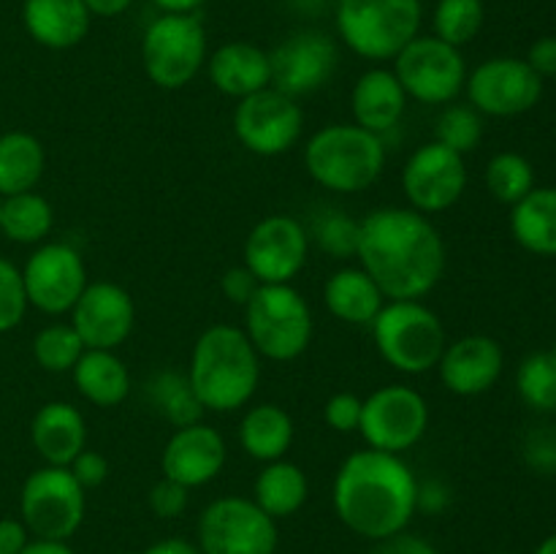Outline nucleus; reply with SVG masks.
I'll return each mask as SVG.
<instances>
[{
  "label": "nucleus",
  "instance_id": "nucleus-8",
  "mask_svg": "<svg viewBox=\"0 0 556 554\" xmlns=\"http://www.w3.org/2000/svg\"><path fill=\"white\" fill-rule=\"evenodd\" d=\"M210 58L206 27L199 14H161L141 36V65L161 90H182Z\"/></svg>",
  "mask_w": 556,
  "mask_h": 554
},
{
  "label": "nucleus",
  "instance_id": "nucleus-15",
  "mask_svg": "<svg viewBox=\"0 0 556 554\" xmlns=\"http://www.w3.org/2000/svg\"><path fill=\"white\" fill-rule=\"evenodd\" d=\"M244 266L261 286L293 282L309 259V234L293 215H266L244 239Z\"/></svg>",
  "mask_w": 556,
  "mask_h": 554
},
{
  "label": "nucleus",
  "instance_id": "nucleus-3",
  "mask_svg": "<svg viewBox=\"0 0 556 554\" xmlns=\"http://www.w3.org/2000/svg\"><path fill=\"white\" fill-rule=\"evenodd\" d=\"M185 375L204 411L233 413L248 407L258 391L261 356L244 329L212 324L193 342Z\"/></svg>",
  "mask_w": 556,
  "mask_h": 554
},
{
  "label": "nucleus",
  "instance_id": "nucleus-55",
  "mask_svg": "<svg viewBox=\"0 0 556 554\" xmlns=\"http://www.w3.org/2000/svg\"><path fill=\"white\" fill-rule=\"evenodd\" d=\"M500 554H510V552H500Z\"/></svg>",
  "mask_w": 556,
  "mask_h": 554
},
{
  "label": "nucleus",
  "instance_id": "nucleus-13",
  "mask_svg": "<svg viewBox=\"0 0 556 554\" xmlns=\"http://www.w3.org/2000/svg\"><path fill=\"white\" fill-rule=\"evenodd\" d=\"M231 125L244 150L258 158H277L291 152L302 139L304 112L296 98L266 87L237 101Z\"/></svg>",
  "mask_w": 556,
  "mask_h": 554
},
{
  "label": "nucleus",
  "instance_id": "nucleus-42",
  "mask_svg": "<svg viewBox=\"0 0 556 554\" xmlns=\"http://www.w3.org/2000/svg\"><path fill=\"white\" fill-rule=\"evenodd\" d=\"M362 405L364 400L353 391H337L329 396L324 407V421L329 424L334 432H358V424H362Z\"/></svg>",
  "mask_w": 556,
  "mask_h": 554
},
{
  "label": "nucleus",
  "instance_id": "nucleus-36",
  "mask_svg": "<svg viewBox=\"0 0 556 554\" xmlns=\"http://www.w3.org/2000/svg\"><path fill=\"white\" fill-rule=\"evenodd\" d=\"M486 9L483 0H438L432 14V36L462 49L481 33Z\"/></svg>",
  "mask_w": 556,
  "mask_h": 554
},
{
  "label": "nucleus",
  "instance_id": "nucleus-39",
  "mask_svg": "<svg viewBox=\"0 0 556 554\" xmlns=\"http://www.w3.org/2000/svg\"><path fill=\"white\" fill-rule=\"evenodd\" d=\"M483 139V114L476 112L470 103H448L440 112L434 125V141L448 150L467 155L476 150Z\"/></svg>",
  "mask_w": 556,
  "mask_h": 554
},
{
  "label": "nucleus",
  "instance_id": "nucleus-20",
  "mask_svg": "<svg viewBox=\"0 0 556 554\" xmlns=\"http://www.w3.org/2000/svg\"><path fill=\"white\" fill-rule=\"evenodd\" d=\"M226 459V438L212 424L195 421L168 435L161 454V473L182 487L199 489L220 476Z\"/></svg>",
  "mask_w": 556,
  "mask_h": 554
},
{
  "label": "nucleus",
  "instance_id": "nucleus-2",
  "mask_svg": "<svg viewBox=\"0 0 556 554\" xmlns=\"http://www.w3.org/2000/svg\"><path fill=\"white\" fill-rule=\"evenodd\" d=\"M418 478L400 454L358 449L342 459L331 483V505L342 525L367 541L407 530L418 511Z\"/></svg>",
  "mask_w": 556,
  "mask_h": 554
},
{
  "label": "nucleus",
  "instance_id": "nucleus-43",
  "mask_svg": "<svg viewBox=\"0 0 556 554\" xmlns=\"http://www.w3.org/2000/svg\"><path fill=\"white\" fill-rule=\"evenodd\" d=\"M258 288H261L258 277H255L244 264L231 266V269L223 272V277H220L223 297H226L231 304H239V307H244V304L253 299V293L258 291Z\"/></svg>",
  "mask_w": 556,
  "mask_h": 554
},
{
  "label": "nucleus",
  "instance_id": "nucleus-9",
  "mask_svg": "<svg viewBox=\"0 0 556 554\" xmlns=\"http://www.w3.org/2000/svg\"><path fill=\"white\" fill-rule=\"evenodd\" d=\"M87 494L68 467L41 465L25 478L20 492V519L33 538L68 541L85 521Z\"/></svg>",
  "mask_w": 556,
  "mask_h": 554
},
{
  "label": "nucleus",
  "instance_id": "nucleus-1",
  "mask_svg": "<svg viewBox=\"0 0 556 554\" xmlns=\"http://www.w3.org/2000/svg\"><path fill=\"white\" fill-rule=\"evenodd\" d=\"M356 259L386 299H424L443 280L448 250L429 215L378 206L362 217Z\"/></svg>",
  "mask_w": 556,
  "mask_h": 554
},
{
  "label": "nucleus",
  "instance_id": "nucleus-53",
  "mask_svg": "<svg viewBox=\"0 0 556 554\" xmlns=\"http://www.w3.org/2000/svg\"><path fill=\"white\" fill-rule=\"evenodd\" d=\"M535 554H556V532H554V536L543 538L541 546L535 549Z\"/></svg>",
  "mask_w": 556,
  "mask_h": 554
},
{
  "label": "nucleus",
  "instance_id": "nucleus-12",
  "mask_svg": "<svg viewBox=\"0 0 556 554\" xmlns=\"http://www.w3.org/2000/svg\"><path fill=\"white\" fill-rule=\"evenodd\" d=\"M429 429V402L418 389L389 383L375 389L362 405V432L369 449L405 454L424 440Z\"/></svg>",
  "mask_w": 556,
  "mask_h": 554
},
{
  "label": "nucleus",
  "instance_id": "nucleus-54",
  "mask_svg": "<svg viewBox=\"0 0 556 554\" xmlns=\"http://www.w3.org/2000/svg\"><path fill=\"white\" fill-rule=\"evenodd\" d=\"M552 353H554V358H556V342H554V348H552Z\"/></svg>",
  "mask_w": 556,
  "mask_h": 554
},
{
  "label": "nucleus",
  "instance_id": "nucleus-32",
  "mask_svg": "<svg viewBox=\"0 0 556 554\" xmlns=\"http://www.w3.org/2000/svg\"><path fill=\"white\" fill-rule=\"evenodd\" d=\"M54 228V210L41 193L5 196L0 199V234L16 244H43Z\"/></svg>",
  "mask_w": 556,
  "mask_h": 554
},
{
  "label": "nucleus",
  "instance_id": "nucleus-6",
  "mask_svg": "<svg viewBox=\"0 0 556 554\" xmlns=\"http://www.w3.org/2000/svg\"><path fill=\"white\" fill-rule=\"evenodd\" d=\"M342 43L369 63L394 60L421 33V0H337Z\"/></svg>",
  "mask_w": 556,
  "mask_h": 554
},
{
  "label": "nucleus",
  "instance_id": "nucleus-52",
  "mask_svg": "<svg viewBox=\"0 0 556 554\" xmlns=\"http://www.w3.org/2000/svg\"><path fill=\"white\" fill-rule=\"evenodd\" d=\"M163 14H195L206 0H152Z\"/></svg>",
  "mask_w": 556,
  "mask_h": 554
},
{
  "label": "nucleus",
  "instance_id": "nucleus-11",
  "mask_svg": "<svg viewBox=\"0 0 556 554\" xmlns=\"http://www.w3.org/2000/svg\"><path fill=\"white\" fill-rule=\"evenodd\" d=\"M277 541V521L253 498L226 494L199 516L201 554H275Z\"/></svg>",
  "mask_w": 556,
  "mask_h": 554
},
{
  "label": "nucleus",
  "instance_id": "nucleus-46",
  "mask_svg": "<svg viewBox=\"0 0 556 554\" xmlns=\"http://www.w3.org/2000/svg\"><path fill=\"white\" fill-rule=\"evenodd\" d=\"M369 554H438V549H434L427 538L402 530L396 532V536L383 538V541H375L372 552Z\"/></svg>",
  "mask_w": 556,
  "mask_h": 554
},
{
  "label": "nucleus",
  "instance_id": "nucleus-33",
  "mask_svg": "<svg viewBox=\"0 0 556 554\" xmlns=\"http://www.w3.org/2000/svg\"><path fill=\"white\" fill-rule=\"evenodd\" d=\"M144 396L150 400L152 411L163 421L172 424L174 429L201 421V416L206 413L195 396L193 386H190L188 375L174 373V369H161V373L152 375L144 383Z\"/></svg>",
  "mask_w": 556,
  "mask_h": 554
},
{
  "label": "nucleus",
  "instance_id": "nucleus-19",
  "mask_svg": "<svg viewBox=\"0 0 556 554\" xmlns=\"http://www.w3.org/2000/svg\"><path fill=\"white\" fill-rule=\"evenodd\" d=\"M71 326L79 331L85 348L117 351L119 345H125L136 326L134 297L119 282H87L71 310Z\"/></svg>",
  "mask_w": 556,
  "mask_h": 554
},
{
  "label": "nucleus",
  "instance_id": "nucleus-17",
  "mask_svg": "<svg viewBox=\"0 0 556 554\" xmlns=\"http://www.w3.org/2000/svg\"><path fill=\"white\" fill-rule=\"evenodd\" d=\"M467 190L465 155L448 150L440 141L416 147L402 168V193L407 206L424 215H440L451 210Z\"/></svg>",
  "mask_w": 556,
  "mask_h": 554
},
{
  "label": "nucleus",
  "instance_id": "nucleus-29",
  "mask_svg": "<svg viewBox=\"0 0 556 554\" xmlns=\"http://www.w3.org/2000/svg\"><path fill=\"white\" fill-rule=\"evenodd\" d=\"M510 234L532 255H556V188H532L510 206Z\"/></svg>",
  "mask_w": 556,
  "mask_h": 554
},
{
  "label": "nucleus",
  "instance_id": "nucleus-28",
  "mask_svg": "<svg viewBox=\"0 0 556 554\" xmlns=\"http://www.w3.org/2000/svg\"><path fill=\"white\" fill-rule=\"evenodd\" d=\"M71 378L81 400L96 407H117L130 394V373L117 351L87 348L76 367L71 369Z\"/></svg>",
  "mask_w": 556,
  "mask_h": 554
},
{
  "label": "nucleus",
  "instance_id": "nucleus-27",
  "mask_svg": "<svg viewBox=\"0 0 556 554\" xmlns=\"http://www.w3.org/2000/svg\"><path fill=\"white\" fill-rule=\"evenodd\" d=\"M293 440H296V424H293L291 413L275 402L248 405L242 421H239V445L250 459L261 462V465L286 459Z\"/></svg>",
  "mask_w": 556,
  "mask_h": 554
},
{
  "label": "nucleus",
  "instance_id": "nucleus-48",
  "mask_svg": "<svg viewBox=\"0 0 556 554\" xmlns=\"http://www.w3.org/2000/svg\"><path fill=\"white\" fill-rule=\"evenodd\" d=\"M27 541H30V530L25 527V521L14 519V516L0 519V554H20Z\"/></svg>",
  "mask_w": 556,
  "mask_h": 554
},
{
  "label": "nucleus",
  "instance_id": "nucleus-18",
  "mask_svg": "<svg viewBox=\"0 0 556 554\" xmlns=\"http://www.w3.org/2000/svg\"><path fill=\"white\" fill-rule=\"evenodd\" d=\"M271 87L291 98L324 90L340 65V47L324 30H296L269 52Z\"/></svg>",
  "mask_w": 556,
  "mask_h": 554
},
{
  "label": "nucleus",
  "instance_id": "nucleus-50",
  "mask_svg": "<svg viewBox=\"0 0 556 554\" xmlns=\"http://www.w3.org/2000/svg\"><path fill=\"white\" fill-rule=\"evenodd\" d=\"M90 11V16H103V20H112V16L125 14V11L134 5V0H81Z\"/></svg>",
  "mask_w": 556,
  "mask_h": 554
},
{
  "label": "nucleus",
  "instance_id": "nucleus-24",
  "mask_svg": "<svg viewBox=\"0 0 556 554\" xmlns=\"http://www.w3.org/2000/svg\"><path fill=\"white\" fill-rule=\"evenodd\" d=\"M30 443L43 465L68 467L87 449V421L71 402L52 400L30 421Z\"/></svg>",
  "mask_w": 556,
  "mask_h": 554
},
{
  "label": "nucleus",
  "instance_id": "nucleus-51",
  "mask_svg": "<svg viewBox=\"0 0 556 554\" xmlns=\"http://www.w3.org/2000/svg\"><path fill=\"white\" fill-rule=\"evenodd\" d=\"M20 554H74L68 541H54V538H30Z\"/></svg>",
  "mask_w": 556,
  "mask_h": 554
},
{
  "label": "nucleus",
  "instance_id": "nucleus-35",
  "mask_svg": "<svg viewBox=\"0 0 556 554\" xmlns=\"http://www.w3.org/2000/svg\"><path fill=\"white\" fill-rule=\"evenodd\" d=\"M486 190L500 204H519L532 188H535V168L519 152H497L486 163Z\"/></svg>",
  "mask_w": 556,
  "mask_h": 554
},
{
  "label": "nucleus",
  "instance_id": "nucleus-4",
  "mask_svg": "<svg viewBox=\"0 0 556 554\" xmlns=\"http://www.w3.org/2000/svg\"><path fill=\"white\" fill-rule=\"evenodd\" d=\"M304 168L324 190L362 193L383 174L386 141L356 123H329L304 144Z\"/></svg>",
  "mask_w": 556,
  "mask_h": 554
},
{
  "label": "nucleus",
  "instance_id": "nucleus-26",
  "mask_svg": "<svg viewBox=\"0 0 556 554\" xmlns=\"http://www.w3.org/2000/svg\"><path fill=\"white\" fill-rule=\"evenodd\" d=\"M386 302H389L386 293L362 266H342V269L331 272L324 286L326 310L342 324L369 329Z\"/></svg>",
  "mask_w": 556,
  "mask_h": 554
},
{
  "label": "nucleus",
  "instance_id": "nucleus-7",
  "mask_svg": "<svg viewBox=\"0 0 556 554\" xmlns=\"http://www.w3.org/2000/svg\"><path fill=\"white\" fill-rule=\"evenodd\" d=\"M244 335L261 358L293 362L309 348L315 335L313 307L302 291L286 286H261L244 304Z\"/></svg>",
  "mask_w": 556,
  "mask_h": 554
},
{
  "label": "nucleus",
  "instance_id": "nucleus-37",
  "mask_svg": "<svg viewBox=\"0 0 556 554\" xmlns=\"http://www.w3.org/2000/svg\"><path fill=\"white\" fill-rule=\"evenodd\" d=\"M85 342H81L79 331L68 324H49L33 337V356H36L38 367L47 373L63 375L76 367V362L85 353Z\"/></svg>",
  "mask_w": 556,
  "mask_h": 554
},
{
  "label": "nucleus",
  "instance_id": "nucleus-49",
  "mask_svg": "<svg viewBox=\"0 0 556 554\" xmlns=\"http://www.w3.org/2000/svg\"><path fill=\"white\" fill-rule=\"evenodd\" d=\"M141 554H201V549L185 538H163V541L147 546Z\"/></svg>",
  "mask_w": 556,
  "mask_h": 554
},
{
  "label": "nucleus",
  "instance_id": "nucleus-40",
  "mask_svg": "<svg viewBox=\"0 0 556 554\" xmlns=\"http://www.w3.org/2000/svg\"><path fill=\"white\" fill-rule=\"evenodd\" d=\"M27 307L30 304H27L22 269L14 261L0 255V335L16 329L25 320Z\"/></svg>",
  "mask_w": 556,
  "mask_h": 554
},
{
  "label": "nucleus",
  "instance_id": "nucleus-22",
  "mask_svg": "<svg viewBox=\"0 0 556 554\" xmlns=\"http://www.w3.org/2000/svg\"><path fill=\"white\" fill-rule=\"evenodd\" d=\"M407 101L410 98H407L405 87L400 85L394 71L375 65L358 76L351 90L353 123L383 139L389 130H394L402 123Z\"/></svg>",
  "mask_w": 556,
  "mask_h": 554
},
{
  "label": "nucleus",
  "instance_id": "nucleus-16",
  "mask_svg": "<svg viewBox=\"0 0 556 554\" xmlns=\"http://www.w3.org/2000/svg\"><path fill=\"white\" fill-rule=\"evenodd\" d=\"M467 103L486 117H519L538 106L543 79L521 58H489L467 74Z\"/></svg>",
  "mask_w": 556,
  "mask_h": 554
},
{
  "label": "nucleus",
  "instance_id": "nucleus-25",
  "mask_svg": "<svg viewBox=\"0 0 556 554\" xmlns=\"http://www.w3.org/2000/svg\"><path fill=\"white\" fill-rule=\"evenodd\" d=\"M90 11L81 0H25L22 3V25L27 36L43 49L79 47L90 33Z\"/></svg>",
  "mask_w": 556,
  "mask_h": 554
},
{
  "label": "nucleus",
  "instance_id": "nucleus-5",
  "mask_svg": "<svg viewBox=\"0 0 556 554\" xmlns=\"http://www.w3.org/2000/svg\"><path fill=\"white\" fill-rule=\"evenodd\" d=\"M369 331L380 358L402 375L432 373L448 345L443 320L424 299H389Z\"/></svg>",
  "mask_w": 556,
  "mask_h": 554
},
{
  "label": "nucleus",
  "instance_id": "nucleus-41",
  "mask_svg": "<svg viewBox=\"0 0 556 554\" xmlns=\"http://www.w3.org/2000/svg\"><path fill=\"white\" fill-rule=\"evenodd\" d=\"M188 500L190 489L166 476H161V481L152 483L150 494H147L150 511L157 519H177V516H182L185 508H188Z\"/></svg>",
  "mask_w": 556,
  "mask_h": 554
},
{
  "label": "nucleus",
  "instance_id": "nucleus-30",
  "mask_svg": "<svg viewBox=\"0 0 556 554\" xmlns=\"http://www.w3.org/2000/svg\"><path fill=\"white\" fill-rule=\"evenodd\" d=\"M47 168L43 144L27 130L0 134V199L36 190Z\"/></svg>",
  "mask_w": 556,
  "mask_h": 554
},
{
  "label": "nucleus",
  "instance_id": "nucleus-34",
  "mask_svg": "<svg viewBox=\"0 0 556 554\" xmlns=\"http://www.w3.org/2000/svg\"><path fill=\"white\" fill-rule=\"evenodd\" d=\"M309 242L318 244L329 259L351 261L358 253V237H362V221L348 215L340 206H326L318 212L309 226Z\"/></svg>",
  "mask_w": 556,
  "mask_h": 554
},
{
  "label": "nucleus",
  "instance_id": "nucleus-38",
  "mask_svg": "<svg viewBox=\"0 0 556 554\" xmlns=\"http://www.w3.org/2000/svg\"><path fill=\"white\" fill-rule=\"evenodd\" d=\"M516 389L525 405L538 413L556 411V358L552 351H538L525 356L516 373Z\"/></svg>",
  "mask_w": 556,
  "mask_h": 554
},
{
  "label": "nucleus",
  "instance_id": "nucleus-14",
  "mask_svg": "<svg viewBox=\"0 0 556 554\" xmlns=\"http://www.w3.org/2000/svg\"><path fill=\"white\" fill-rule=\"evenodd\" d=\"M22 269L27 304L43 315H65L87 288L85 259L68 242L36 244Z\"/></svg>",
  "mask_w": 556,
  "mask_h": 554
},
{
  "label": "nucleus",
  "instance_id": "nucleus-21",
  "mask_svg": "<svg viewBox=\"0 0 556 554\" xmlns=\"http://www.w3.org/2000/svg\"><path fill=\"white\" fill-rule=\"evenodd\" d=\"M434 369L451 394L481 396L492 391L503 375V345L489 335H465L445 345Z\"/></svg>",
  "mask_w": 556,
  "mask_h": 554
},
{
  "label": "nucleus",
  "instance_id": "nucleus-45",
  "mask_svg": "<svg viewBox=\"0 0 556 554\" xmlns=\"http://www.w3.org/2000/svg\"><path fill=\"white\" fill-rule=\"evenodd\" d=\"M525 456L535 470H556V432L552 429L532 432L525 445Z\"/></svg>",
  "mask_w": 556,
  "mask_h": 554
},
{
  "label": "nucleus",
  "instance_id": "nucleus-10",
  "mask_svg": "<svg viewBox=\"0 0 556 554\" xmlns=\"http://www.w3.org/2000/svg\"><path fill=\"white\" fill-rule=\"evenodd\" d=\"M391 71L410 101L429 103V106L454 103L465 92L467 74H470L462 49L421 33L396 54Z\"/></svg>",
  "mask_w": 556,
  "mask_h": 554
},
{
  "label": "nucleus",
  "instance_id": "nucleus-31",
  "mask_svg": "<svg viewBox=\"0 0 556 554\" xmlns=\"http://www.w3.org/2000/svg\"><path fill=\"white\" fill-rule=\"evenodd\" d=\"M309 498V481L307 473L296 465V462L277 459L266 462L264 470L258 473L253 487V500L261 511L271 516V519H286L293 516Z\"/></svg>",
  "mask_w": 556,
  "mask_h": 554
},
{
  "label": "nucleus",
  "instance_id": "nucleus-44",
  "mask_svg": "<svg viewBox=\"0 0 556 554\" xmlns=\"http://www.w3.org/2000/svg\"><path fill=\"white\" fill-rule=\"evenodd\" d=\"M68 470H71V476H74L76 481L81 483V489L87 492V489H96V487H101L103 481H106V478H109V462H106V456L98 454V451L85 449L79 456H76L74 462H71Z\"/></svg>",
  "mask_w": 556,
  "mask_h": 554
},
{
  "label": "nucleus",
  "instance_id": "nucleus-47",
  "mask_svg": "<svg viewBox=\"0 0 556 554\" xmlns=\"http://www.w3.org/2000/svg\"><path fill=\"white\" fill-rule=\"evenodd\" d=\"M525 60L530 63V68L535 71L541 79H546V76H556V36L538 38V41L530 47V52H527Z\"/></svg>",
  "mask_w": 556,
  "mask_h": 554
},
{
  "label": "nucleus",
  "instance_id": "nucleus-23",
  "mask_svg": "<svg viewBox=\"0 0 556 554\" xmlns=\"http://www.w3.org/2000/svg\"><path fill=\"white\" fill-rule=\"evenodd\" d=\"M206 74L217 92L242 101L253 92L271 87V60L269 52L258 43L228 41L206 58Z\"/></svg>",
  "mask_w": 556,
  "mask_h": 554
}]
</instances>
